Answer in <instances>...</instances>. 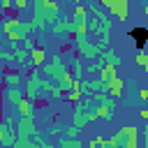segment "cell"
Listing matches in <instances>:
<instances>
[{
    "instance_id": "cell-28",
    "label": "cell",
    "mask_w": 148,
    "mask_h": 148,
    "mask_svg": "<svg viewBox=\"0 0 148 148\" xmlns=\"http://www.w3.org/2000/svg\"><path fill=\"white\" fill-rule=\"evenodd\" d=\"M18 46H21V49H23L25 53H30V51H32V49L37 46V42H35V37H28V39H23V42H21Z\"/></svg>"
},
{
    "instance_id": "cell-32",
    "label": "cell",
    "mask_w": 148,
    "mask_h": 148,
    "mask_svg": "<svg viewBox=\"0 0 148 148\" xmlns=\"http://www.w3.org/2000/svg\"><path fill=\"white\" fill-rule=\"evenodd\" d=\"M28 7H30V2H28V0H14V9H18V12H21V9H28Z\"/></svg>"
},
{
    "instance_id": "cell-20",
    "label": "cell",
    "mask_w": 148,
    "mask_h": 148,
    "mask_svg": "<svg viewBox=\"0 0 148 148\" xmlns=\"http://www.w3.org/2000/svg\"><path fill=\"white\" fill-rule=\"evenodd\" d=\"M18 118H35V104L30 102V99H25L23 97V102L18 104Z\"/></svg>"
},
{
    "instance_id": "cell-15",
    "label": "cell",
    "mask_w": 148,
    "mask_h": 148,
    "mask_svg": "<svg viewBox=\"0 0 148 148\" xmlns=\"http://www.w3.org/2000/svg\"><path fill=\"white\" fill-rule=\"evenodd\" d=\"M51 30H53L56 35H72V37H74V32H72V23H69V18H65V16H60V18L51 25Z\"/></svg>"
},
{
    "instance_id": "cell-35",
    "label": "cell",
    "mask_w": 148,
    "mask_h": 148,
    "mask_svg": "<svg viewBox=\"0 0 148 148\" xmlns=\"http://www.w3.org/2000/svg\"><path fill=\"white\" fill-rule=\"evenodd\" d=\"M141 118H143V120L148 123V109H141Z\"/></svg>"
},
{
    "instance_id": "cell-33",
    "label": "cell",
    "mask_w": 148,
    "mask_h": 148,
    "mask_svg": "<svg viewBox=\"0 0 148 148\" xmlns=\"http://www.w3.org/2000/svg\"><path fill=\"white\" fill-rule=\"evenodd\" d=\"M139 99L141 102H148V88H141L139 90Z\"/></svg>"
},
{
    "instance_id": "cell-39",
    "label": "cell",
    "mask_w": 148,
    "mask_h": 148,
    "mask_svg": "<svg viewBox=\"0 0 148 148\" xmlns=\"http://www.w3.org/2000/svg\"><path fill=\"white\" fill-rule=\"evenodd\" d=\"M146 76H148V72H146Z\"/></svg>"
},
{
    "instance_id": "cell-6",
    "label": "cell",
    "mask_w": 148,
    "mask_h": 148,
    "mask_svg": "<svg viewBox=\"0 0 148 148\" xmlns=\"http://www.w3.org/2000/svg\"><path fill=\"white\" fill-rule=\"evenodd\" d=\"M74 46H76V56L79 58H86V60H97L99 58L97 46L88 37H74Z\"/></svg>"
},
{
    "instance_id": "cell-10",
    "label": "cell",
    "mask_w": 148,
    "mask_h": 148,
    "mask_svg": "<svg viewBox=\"0 0 148 148\" xmlns=\"http://www.w3.org/2000/svg\"><path fill=\"white\" fill-rule=\"evenodd\" d=\"M14 49H12V58H14V67H18V69H25V67H30V53H25L18 44H12Z\"/></svg>"
},
{
    "instance_id": "cell-7",
    "label": "cell",
    "mask_w": 148,
    "mask_h": 148,
    "mask_svg": "<svg viewBox=\"0 0 148 148\" xmlns=\"http://www.w3.org/2000/svg\"><path fill=\"white\" fill-rule=\"evenodd\" d=\"M39 92H42V76H39L37 69H30L28 72V81H25V99H30L35 104Z\"/></svg>"
},
{
    "instance_id": "cell-31",
    "label": "cell",
    "mask_w": 148,
    "mask_h": 148,
    "mask_svg": "<svg viewBox=\"0 0 148 148\" xmlns=\"http://www.w3.org/2000/svg\"><path fill=\"white\" fill-rule=\"evenodd\" d=\"M141 139H143V143H139V148H148V123L141 127Z\"/></svg>"
},
{
    "instance_id": "cell-27",
    "label": "cell",
    "mask_w": 148,
    "mask_h": 148,
    "mask_svg": "<svg viewBox=\"0 0 148 148\" xmlns=\"http://www.w3.org/2000/svg\"><path fill=\"white\" fill-rule=\"evenodd\" d=\"M79 134H81V130H76L74 125H69V127L62 130V136H65V139H79Z\"/></svg>"
},
{
    "instance_id": "cell-37",
    "label": "cell",
    "mask_w": 148,
    "mask_h": 148,
    "mask_svg": "<svg viewBox=\"0 0 148 148\" xmlns=\"http://www.w3.org/2000/svg\"><path fill=\"white\" fill-rule=\"evenodd\" d=\"M0 88H5V86H2V72H0Z\"/></svg>"
},
{
    "instance_id": "cell-16",
    "label": "cell",
    "mask_w": 148,
    "mask_h": 148,
    "mask_svg": "<svg viewBox=\"0 0 148 148\" xmlns=\"http://www.w3.org/2000/svg\"><path fill=\"white\" fill-rule=\"evenodd\" d=\"M44 62H46V51H44V46H35V49L30 51V65L37 69V67H44Z\"/></svg>"
},
{
    "instance_id": "cell-11",
    "label": "cell",
    "mask_w": 148,
    "mask_h": 148,
    "mask_svg": "<svg viewBox=\"0 0 148 148\" xmlns=\"http://www.w3.org/2000/svg\"><path fill=\"white\" fill-rule=\"evenodd\" d=\"M14 143H16V132H14V127H7V125L0 120V146H2V148H14Z\"/></svg>"
},
{
    "instance_id": "cell-22",
    "label": "cell",
    "mask_w": 148,
    "mask_h": 148,
    "mask_svg": "<svg viewBox=\"0 0 148 148\" xmlns=\"http://www.w3.org/2000/svg\"><path fill=\"white\" fill-rule=\"evenodd\" d=\"M72 125L76 130H83L88 125V111H74V118H72Z\"/></svg>"
},
{
    "instance_id": "cell-12",
    "label": "cell",
    "mask_w": 148,
    "mask_h": 148,
    "mask_svg": "<svg viewBox=\"0 0 148 148\" xmlns=\"http://www.w3.org/2000/svg\"><path fill=\"white\" fill-rule=\"evenodd\" d=\"M67 69H69V74H72V79L74 81H81V79H86V69H83V60L74 53L72 56V62L67 65Z\"/></svg>"
},
{
    "instance_id": "cell-29",
    "label": "cell",
    "mask_w": 148,
    "mask_h": 148,
    "mask_svg": "<svg viewBox=\"0 0 148 148\" xmlns=\"http://www.w3.org/2000/svg\"><path fill=\"white\" fill-rule=\"evenodd\" d=\"M134 60H136V65L146 67V62H148V53H146L143 49H136V56H134Z\"/></svg>"
},
{
    "instance_id": "cell-38",
    "label": "cell",
    "mask_w": 148,
    "mask_h": 148,
    "mask_svg": "<svg viewBox=\"0 0 148 148\" xmlns=\"http://www.w3.org/2000/svg\"><path fill=\"white\" fill-rule=\"evenodd\" d=\"M143 69H146V72H148V62H146V67H143Z\"/></svg>"
},
{
    "instance_id": "cell-4",
    "label": "cell",
    "mask_w": 148,
    "mask_h": 148,
    "mask_svg": "<svg viewBox=\"0 0 148 148\" xmlns=\"http://www.w3.org/2000/svg\"><path fill=\"white\" fill-rule=\"evenodd\" d=\"M72 32H74V37H86V32H88V7L83 5V2H74V16H72Z\"/></svg>"
},
{
    "instance_id": "cell-23",
    "label": "cell",
    "mask_w": 148,
    "mask_h": 148,
    "mask_svg": "<svg viewBox=\"0 0 148 148\" xmlns=\"http://www.w3.org/2000/svg\"><path fill=\"white\" fill-rule=\"evenodd\" d=\"M102 67H104V65L99 62V58H97V60H88V62L83 65L86 74H90V76H92V74H99V69H102Z\"/></svg>"
},
{
    "instance_id": "cell-34",
    "label": "cell",
    "mask_w": 148,
    "mask_h": 148,
    "mask_svg": "<svg viewBox=\"0 0 148 148\" xmlns=\"http://www.w3.org/2000/svg\"><path fill=\"white\" fill-rule=\"evenodd\" d=\"M58 132H62V130H58L56 125H53V127H49V134H58Z\"/></svg>"
},
{
    "instance_id": "cell-9",
    "label": "cell",
    "mask_w": 148,
    "mask_h": 148,
    "mask_svg": "<svg viewBox=\"0 0 148 148\" xmlns=\"http://www.w3.org/2000/svg\"><path fill=\"white\" fill-rule=\"evenodd\" d=\"M21 83H23V76L18 74V69L2 72V86H5V88H9V90H21Z\"/></svg>"
},
{
    "instance_id": "cell-25",
    "label": "cell",
    "mask_w": 148,
    "mask_h": 148,
    "mask_svg": "<svg viewBox=\"0 0 148 148\" xmlns=\"http://www.w3.org/2000/svg\"><path fill=\"white\" fill-rule=\"evenodd\" d=\"M90 81V95H99V92H106V86L97 79H88Z\"/></svg>"
},
{
    "instance_id": "cell-5",
    "label": "cell",
    "mask_w": 148,
    "mask_h": 148,
    "mask_svg": "<svg viewBox=\"0 0 148 148\" xmlns=\"http://www.w3.org/2000/svg\"><path fill=\"white\" fill-rule=\"evenodd\" d=\"M99 7L106 9V12H109L113 18H118V21H125L127 14H130V2H127V0H102Z\"/></svg>"
},
{
    "instance_id": "cell-3",
    "label": "cell",
    "mask_w": 148,
    "mask_h": 148,
    "mask_svg": "<svg viewBox=\"0 0 148 148\" xmlns=\"http://www.w3.org/2000/svg\"><path fill=\"white\" fill-rule=\"evenodd\" d=\"M30 9H32V16L35 18H42L49 25H53L62 16L60 14V5L58 2H51V0H35V2H30Z\"/></svg>"
},
{
    "instance_id": "cell-2",
    "label": "cell",
    "mask_w": 148,
    "mask_h": 148,
    "mask_svg": "<svg viewBox=\"0 0 148 148\" xmlns=\"http://www.w3.org/2000/svg\"><path fill=\"white\" fill-rule=\"evenodd\" d=\"M2 32H5V39L9 44H21L23 39L32 37L35 28L30 21H21V18H14V16H5L2 21Z\"/></svg>"
},
{
    "instance_id": "cell-18",
    "label": "cell",
    "mask_w": 148,
    "mask_h": 148,
    "mask_svg": "<svg viewBox=\"0 0 148 148\" xmlns=\"http://www.w3.org/2000/svg\"><path fill=\"white\" fill-rule=\"evenodd\" d=\"M23 92L21 90H9V88H5V102L9 104V106H14V109H18V104L23 102Z\"/></svg>"
},
{
    "instance_id": "cell-13",
    "label": "cell",
    "mask_w": 148,
    "mask_h": 148,
    "mask_svg": "<svg viewBox=\"0 0 148 148\" xmlns=\"http://www.w3.org/2000/svg\"><path fill=\"white\" fill-rule=\"evenodd\" d=\"M130 37L136 42L139 49H146V46H148V28H143V25H134V28L130 30Z\"/></svg>"
},
{
    "instance_id": "cell-40",
    "label": "cell",
    "mask_w": 148,
    "mask_h": 148,
    "mask_svg": "<svg viewBox=\"0 0 148 148\" xmlns=\"http://www.w3.org/2000/svg\"><path fill=\"white\" fill-rule=\"evenodd\" d=\"M0 120H2V118H0Z\"/></svg>"
},
{
    "instance_id": "cell-14",
    "label": "cell",
    "mask_w": 148,
    "mask_h": 148,
    "mask_svg": "<svg viewBox=\"0 0 148 148\" xmlns=\"http://www.w3.org/2000/svg\"><path fill=\"white\" fill-rule=\"evenodd\" d=\"M99 62H102V65H109V67H116V69H118V65H120V56H118V53H116V51L109 46L104 53H99Z\"/></svg>"
},
{
    "instance_id": "cell-36",
    "label": "cell",
    "mask_w": 148,
    "mask_h": 148,
    "mask_svg": "<svg viewBox=\"0 0 148 148\" xmlns=\"http://www.w3.org/2000/svg\"><path fill=\"white\" fill-rule=\"evenodd\" d=\"M143 14H146V16H148V5H143Z\"/></svg>"
},
{
    "instance_id": "cell-17",
    "label": "cell",
    "mask_w": 148,
    "mask_h": 148,
    "mask_svg": "<svg viewBox=\"0 0 148 148\" xmlns=\"http://www.w3.org/2000/svg\"><path fill=\"white\" fill-rule=\"evenodd\" d=\"M118 79V69L116 67H109V65H104L102 69H99V74H97V81H102L104 86H109L111 81H116Z\"/></svg>"
},
{
    "instance_id": "cell-24",
    "label": "cell",
    "mask_w": 148,
    "mask_h": 148,
    "mask_svg": "<svg viewBox=\"0 0 148 148\" xmlns=\"http://www.w3.org/2000/svg\"><path fill=\"white\" fill-rule=\"evenodd\" d=\"M58 146H60V148H83L81 139H65V136L58 139Z\"/></svg>"
},
{
    "instance_id": "cell-8",
    "label": "cell",
    "mask_w": 148,
    "mask_h": 148,
    "mask_svg": "<svg viewBox=\"0 0 148 148\" xmlns=\"http://www.w3.org/2000/svg\"><path fill=\"white\" fill-rule=\"evenodd\" d=\"M14 132H16V139H32V134L37 132L35 118H18Z\"/></svg>"
},
{
    "instance_id": "cell-1",
    "label": "cell",
    "mask_w": 148,
    "mask_h": 148,
    "mask_svg": "<svg viewBox=\"0 0 148 148\" xmlns=\"http://www.w3.org/2000/svg\"><path fill=\"white\" fill-rule=\"evenodd\" d=\"M44 74H46V79H51L62 92H67L69 88H72V74H69V69H67V65H65V60H62V56H58V53H53V56H49L46 58V62H44Z\"/></svg>"
},
{
    "instance_id": "cell-26",
    "label": "cell",
    "mask_w": 148,
    "mask_h": 148,
    "mask_svg": "<svg viewBox=\"0 0 148 148\" xmlns=\"http://www.w3.org/2000/svg\"><path fill=\"white\" fill-rule=\"evenodd\" d=\"M95 116L97 118H104V120H111L113 118V111L109 106H95Z\"/></svg>"
},
{
    "instance_id": "cell-21",
    "label": "cell",
    "mask_w": 148,
    "mask_h": 148,
    "mask_svg": "<svg viewBox=\"0 0 148 148\" xmlns=\"http://www.w3.org/2000/svg\"><path fill=\"white\" fill-rule=\"evenodd\" d=\"M123 148H139V127L130 125V132H127V139H125Z\"/></svg>"
},
{
    "instance_id": "cell-30",
    "label": "cell",
    "mask_w": 148,
    "mask_h": 148,
    "mask_svg": "<svg viewBox=\"0 0 148 148\" xmlns=\"http://www.w3.org/2000/svg\"><path fill=\"white\" fill-rule=\"evenodd\" d=\"M9 9H14V2H12V0H0V14H2V18L7 16Z\"/></svg>"
},
{
    "instance_id": "cell-19",
    "label": "cell",
    "mask_w": 148,
    "mask_h": 148,
    "mask_svg": "<svg viewBox=\"0 0 148 148\" xmlns=\"http://www.w3.org/2000/svg\"><path fill=\"white\" fill-rule=\"evenodd\" d=\"M123 88H125V81L118 76L116 81H111V83L106 86V95H109V97H113V99H118V97L123 95Z\"/></svg>"
}]
</instances>
